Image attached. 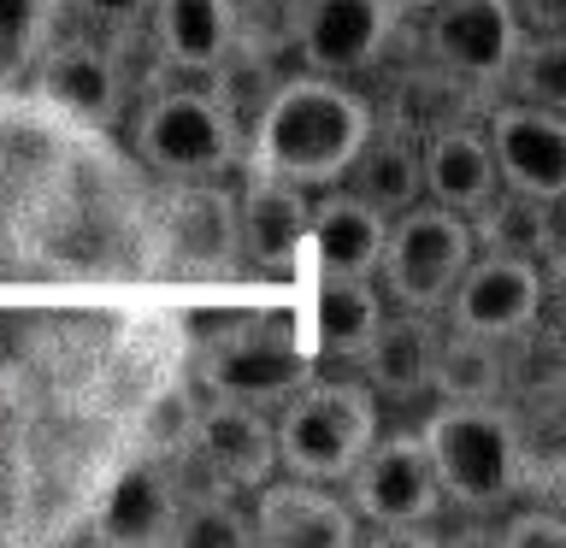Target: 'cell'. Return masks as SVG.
I'll return each mask as SVG.
<instances>
[{"label":"cell","instance_id":"1","mask_svg":"<svg viewBox=\"0 0 566 548\" xmlns=\"http://www.w3.org/2000/svg\"><path fill=\"white\" fill-rule=\"evenodd\" d=\"M371 101L348 77H318V71H295L265 88L260 113L248 118L242 166L283 177L301 189H331L343 183L354 148L371 136Z\"/></svg>","mask_w":566,"mask_h":548},{"label":"cell","instance_id":"2","mask_svg":"<svg viewBox=\"0 0 566 548\" xmlns=\"http://www.w3.org/2000/svg\"><path fill=\"white\" fill-rule=\"evenodd\" d=\"M442 502L460 513H507L525 489V431L502 401H437L419 424Z\"/></svg>","mask_w":566,"mask_h":548},{"label":"cell","instance_id":"3","mask_svg":"<svg viewBox=\"0 0 566 548\" xmlns=\"http://www.w3.org/2000/svg\"><path fill=\"white\" fill-rule=\"evenodd\" d=\"M248 130L224 113L207 88L189 83H159L142 95L130 118V148L154 177L166 183H201V177H224L242 166Z\"/></svg>","mask_w":566,"mask_h":548},{"label":"cell","instance_id":"4","mask_svg":"<svg viewBox=\"0 0 566 548\" xmlns=\"http://www.w3.org/2000/svg\"><path fill=\"white\" fill-rule=\"evenodd\" d=\"M277 466L313 484H343L354 460L371 449L378 436V396L366 383H325L307 378L295 396H283L277 419Z\"/></svg>","mask_w":566,"mask_h":548},{"label":"cell","instance_id":"5","mask_svg":"<svg viewBox=\"0 0 566 548\" xmlns=\"http://www.w3.org/2000/svg\"><path fill=\"white\" fill-rule=\"evenodd\" d=\"M195 378H201L207 396L277 413L283 396H295L307 383V348L295 342L290 318L230 313V318H219V330H207L201 354H195Z\"/></svg>","mask_w":566,"mask_h":548},{"label":"cell","instance_id":"6","mask_svg":"<svg viewBox=\"0 0 566 548\" xmlns=\"http://www.w3.org/2000/svg\"><path fill=\"white\" fill-rule=\"evenodd\" d=\"M472 254H478V242L460 212L437 207V201H413L389 219L384 254H378V272L371 277H384V295L396 307L442 313V301H449V289L460 283Z\"/></svg>","mask_w":566,"mask_h":548},{"label":"cell","instance_id":"7","mask_svg":"<svg viewBox=\"0 0 566 548\" xmlns=\"http://www.w3.org/2000/svg\"><path fill=\"white\" fill-rule=\"evenodd\" d=\"M343 484H348L354 519L384 530V537H419L442 513V489H437V472H431V454H424L419 431H396V436L378 431Z\"/></svg>","mask_w":566,"mask_h":548},{"label":"cell","instance_id":"8","mask_svg":"<svg viewBox=\"0 0 566 548\" xmlns=\"http://www.w3.org/2000/svg\"><path fill=\"white\" fill-rule=\"evenodd\" d=\"M520 35L525 24L513 12V0H437L431 12H419L424 60H437L442 71L467 77L484 95H502V77H507Z\"/></svg>","mask_w":566,"mask_h":548},{"label":"cell","instance_id":"9","mask_svg":"<svg viewBox=\"0 0 566 548\" xmlns=\"http://www.w3.org/2000/svg\"><path fill=\"white\" fill-rule=\"evenodd\" d=\"M543 301H548V277L537 260L478 247L467 260V272H460V283L449 289V301H442V313H449V330L513 342L531 325H543Z\"/></svg>","mask_w":566,"mask_h":548},{"label":"cell","instance_id":"10","mask_svg":"<svg viewBox=\"0 0 566 548\" xmlns=\"http://www.w3.org/2000/svg\"><path fill=\"white\" fill-rule=\"evenodd\" d=\"M401 24L407 18H396L389 0H301L290 53L318 77H366L384 65Z\"/></svg>","mask_w":566,"mask_h":548},{"label":"cell","instance_id":"11","mask_svg":"<svg viewBox=\"0 0 566 548\" xmlns=\"http://www.w3.org/2000/svg\"><path fill=\"white\" fill-rule=\"evenodd\" d=\"M35 77V95L48 106H60L65 118L88 124V130H118L130 118V71L118 65L113 48L101 42H83V35H65V42H48L30 65Z\"/></svg>","mask_w":566,"mask_h":548},{"label":"cell","instance_id":"12","mask_svg":"<svg viewBox=\"0 0 566 548\" xmlns=\"http://www.w3.org/2000/svg\"><path fill=\"white\" fill-rule=\"evenodd\" d=\"M478 130L490 141L502 189L537 194V201H560L566 194V113H548V106L507 95V101L484 106Z\"/></svg>","mask_w":566,"mask_h":548},{"label":"cell","instance_id":"13","mask_svg":"<svg viewBox=\"0 0 566 548\" xmlns=\"http://www.w3.org/2000/svg\"><path fill=\"white\" fill-rule=\"evenodd\" d=\"M154 260L166 272H237V194H224L219 177L171 183L154 219Z\"/></svg>","mask_w":566,"mask_h":548},{"label":"cell","instance_id":"14","mask_svg":"<svg viewBox=\"0 0 566 548\" xmlns=\"http://www.w3.org/2000/svg\"><path fill=\"white\" fill-rule=\"evenodd\" d=\"M260 548H354L366 537V525L354 519L348 495L313 477H265L254 484V513H248Z\"/></svg>","mask_w":566,"mask_h":548},{"label":"cell","instance_id":"15","mask_svg":"<svg viewBox=\"0 0 566 548\" xmlns=\"http://www.w3.org/2000/svg\"><path fill=\"white\" fill-rule=\"evenodd\" d=\"M184 449L212 472V484H219V489H254V484H265V477L277 472L272 413H260V407H248V401L207 396L189 413Z\"/></svg>","mask_w":566,"mask_h":548},{"label":"cell","instance_id":"16","mask_svg":"<svg viewBox=\"0 0 566 548\" xmlns=\"http://www.w3.org/2000/svg\"><path fill=\"white\" fill-rule=\"evenodd\" d=\"M490 101L495 95L472 88L467 77H454V71H442L437 60H407L396 77L384 83V101L371 106V118H378L384 130L407 136V141H431L437 130L478 124Z\"/></svg>","mask_w":566,"mask_h":548},{"label":"cell","instance_id":"17","mask_svg":"<svg viewBox=\"0 0 566 548\" xmlns=\"http://www.w3.org/2000/svg\"><path fill=\"white\" fill-rule=\"evenodd\" d=\"M307 212L313 194L283 177L248 171V183L237 194V247L254 272H290L307 254Z\"/></svg>","mask_w":566,"mask_h":548},{"label":"cell","instance_id":"18","mask_svg":"<svg viewBox=\"0 0 566 548\" xmlns=\"http://www.w3.org/2000/svg\"><path fill=\"white\" fill-rule=\"evenodd\" d=\"M437 348H442L437 313H413V307H396V313H389V307H384L378 330L366 336V348L354 354V360H360L371 396L413 401V396H431Z\"/></svg>","mask_w":566,"mask_h":548},{"label":"cell","instance_id":"19","mask_svg":"<svg viewBox=\"0 0 566 548\" xmlns=\"http://www.w3.org/2000/svg\"><path fill=\"white\" fill-rule=\"evenodd\" d=\"M177 477L154 460H130L118 466V477L106 484L95 507V542L106 548H166L171 537V513H177Z\"/></svg>","mask_w":566,"mask_h":548},{"label":"cell","instance_id":"20","mask_svg":"<svg viewBox=\"0 0 566 548\" xmlns=\"http://www.w3.org/2000/svg\"><path fill=\"white\" fill-rule=\"evenodd\" d=\"M384 230L389 219L378 207H366L354 189H325L307 212V254L318 265V277H371L384 254Z\"/></svg>","mask_w":566,"mask_h":548},{"label":"cell","instance_id":"21","mask_svg":"<svg viewBox=\"0 0 566 548\" xmlns=\"http://www.w3.org/2000/svg\"><path fill=\"white\" fill-rule=\"evenodd\" d=\"M419 183H424V201L472 219V212L502 189L484 130H478V124H454V130H437L431 141H419Z\"/></svg>","mask_w":566,"mask_h":548},{"label":"cell","instance_id":"22","mask_svg":"<svg viewBox=\"0 0 566 548\" xmlns=\"http://www.w3.org/2000/svg\"><path fill=\"white\" fill-rule=\"evenodd\" d=\"M467 224H472L478 247L537 260L543 277L560 283V201H537V194H520V189H495Z\"/></svg>","mask_w":566,"mask_h":548},{"label":"cell","instance_id":"23","mask_svg":"<svg viewBox=\"0 0 566 548\" xmlns=\"http://www.w3.org/2000/svg\"><path fill=\"white\" fill-rule=\"evenodd\" d=\"M148 30L171 77H207L230 53V0H154Z\"/></svg>","mask_w":566,"mask_h":548},{"label":"cell","instance_id":"24","mask_svg":"<svg viewBox=\"0 0 566 548\" xmlns=\"http://www.w3.org/2000/svg\"><path fill=\"white\" fill-rule=\"evenodd\" d=\"M343 183L360 194L366 207H378L384 219H396L401 207L424 201V183H419V141H407L384 124H371V136L354 148Z\"/></svg>","mask_w":566,"mask_h":548},{"label":"cell","instance_id":"25","mask_svg":"<svg viewBox=\"0 0 566 548\" xmlns=\"http://www.w3.org/2000/svg\"><path fill=\"white\" fill-rule=\"evenodd\" d=\"M378 318H384V295L371 289V277H325L318 283L313 330H318V348L331 360H354L366 348V336L378 330Z\"/></svg>","mask_w":566,"mask_h":548},{"label":"cell","instance_id":"26","mask_svg":"<svg viewBox=\"0 0 566 548\" xmlns=\"http://www.w3.org/2000/svg\"><path fill=\"white\" fill-rule=\"evenodd\" d=\"M502 389H507V348L502 342L467 336V330H442L431 396H442V401H502Z\"/></svg>","mask_w":566,"mask_h":548},{"label":"cell","instance_id":"27","mask_svg":"<svg viewBox=\"0 0 566 548\" xmlns=\"http://www.w3.org/2000/svg\"><path fill=\"white\" fill-rule=\"evenodd\" d=\"M502 95L548 106V113H566V35L560 30H525L520 48L507 60Z\"/></svg>","mask_w":566,"mask_h":548},{"label":"cell","instance_id":"28","mask_svg":"<svg viewBox=\"0 0 566 548\" xmlns=\"http://www.w3.org/2000/svg\"><path fill=\"white\" fill-rule=\"evenodd\" d=\"M248 542H254V530H248V513L230 502V489L177 495L166 548H248Z\"/></svg>","mask_w":566,"mask_h":548},{"label":"cell","instance_id":"29","mask_svg":"<svg viewBox=\"0 0 566 548\" xmlns=\"http://www.w3.org/2000/svg\"><path fill=\"white\" fill-rule=\"evenodd\" d=\"M53 18H60V0H0V88L30 77Z\"/></svg>","mask_w":566,"mask_h":548},{"label":"cell","instance_id":"30","mask_svg":"<svg viewBox=\"0 0 566 548\" xmlns=\"http://www.w3.org/2000/svg\"><path fill=\"white\" fill-rule=\"evenodd\" d=\"M295 12L301 0H230V53H254L277 65L295 42Z\"/></svg>","mask_w":566,"mask_h":548},{"label":"cell","instance_id":"31","mask_svg":"<svg viewBox=\"0 0 566 548\" xmlns=\"http://www.w3.org/2000/svg\"><path fill=\"white\" fill-rule=\"evenodd\" d=\"M65 7L77 12L83 24L106 30V35H130V30L148 24V7H154V0H65Z\"/></svg>","mask_w":566,"mask_h":548},{"label":"cell","instance_id":"32","mask_svg":"<svg viewBox=\"0 0 566 548\" xmlns=\"http://www.w3.org/2000/svg\"><path fill=\"white\" fill-rule=\"evenodd\" d=\"M502 542L507 548H560L566 530L548 507H531V513H513V519L502 525Z\"/></svg>","mask_w":566,"mask_h":548},{"label":"cell","instance_id":"33","mask_svg":"<svg viewBox=\"0 0 566 548\" xmlns=\"http://www.w3.org/2000/svg\"><path fill=\"white\" fill-rule=\"evenodd\" d=\"M525 30H560V0H513Z\"/></svg>","mask_w":566,"mask_h":548},{"label":"cell","instance_id":"34","mask_svg":"<svg viewBox=\"0 0 566 548\" xmlns=\"http://www.w3.org/2000/svg\"><path fill=\"white\" fill-rule=\"evenodd\" d=\"M389 7H396V18H419V12H431L437 0H389Z\"/></svg>","mask_w":566,"mask_h":548}]
</instances>
